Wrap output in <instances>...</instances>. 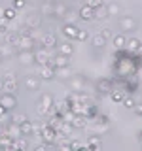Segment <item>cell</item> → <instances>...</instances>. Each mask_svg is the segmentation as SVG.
<instances>
[{
  "label": "cell",
  "mask_w": 142,
  "mask_h": 151,
  "mask_svg": "<svg viewBox=\"0 0 142 151\" xmlns=\"http://www.w3.org/2000/svg\"><path fill=\"white\" fill-rule=\"evenodd\" d=\"M38 134L44 140V144H55V140H57V132H55L53 127H49V125H44L38 130Z\"/></svg>",
  "instance_id": "cell-1"
},
{
  "label": "cell",
  "mask_w": 142,
  "mask_h": 151,
  "mask_svg": "<svg viewBox=\"0 0 142 151\" xmlns=\"http://www.w3.org/2000/svg\"><path fill=\"white\" fill-rule=\"evenodd\" d=\"M17 85H19V83H17L15 76L9 72V74L4 76L2 85H0V87H2V91H4V93H15V91H17Z\"/></svg>",
  "instance_id": "cell-2"
},
{
  "label": "cell",
  "mask_w": 142,
  "mask_h": 151,
  "mask_svg": "<svg viewBox=\"0 0 142 151\" xmlns=\"http://www.w3.org/2000/svg\"><path fill=\"white\" fill-rule=\"evenodd\" d=\"M0 104H2L6 110H12V108H15V106H17V98H15V94H13V93H4V94H2V98H0Z\"/></svg>",
  "instance_id": "cell-3"
},
{
  "label": "cell",
  "mask_w": 142,
  "mask_h": 151,
  "mask_svg": "<svg viewBox=\"0 0 142 151\" xmlns=\"http://www.w3.org/2000/svg\"><path fill=\"white\" fill-rule=\"evenodd\" d=\"M66 123H70L72 129H83V127H87V117L85 115H72L70 121H66Z\"/></svg>",
  "instance_id": "cell-4"
},
{
  "label": "cell",
  "mask_w": 142,
  "mask_h": 151,
  "mask_svg": "<svg viewBox=\"0 0 142 151\" xmlns=\"http://www.w3.org/2000/svg\"><path fill=\"white\" fill-rule=\"evenodd\" d=\"M34 60L40 66H44V64H47L49 63V53H47V49H44V47H42V49H38V51H34Z\"/></svg>",
  "instance_id": "cell-5"
},
{
  "label": "cell",
  "mask_w": 142,
  "mask_h": 151,
  "mask_svg": "<svg viewBox=\"0 0 142 151\" xmlns=\"http://www.w3.org/2000/svg\"><path fill=\"white\" fill-rule=\"evenodd\" d=\"M97 91L101 93V94H110V91H112V81H110L108 78L99 79V83H97Z\"/></svg>",
  "instance_id": "cell-6"
},
{
  "label": "cell",
  "mask_w": 142,
  "mask_h": 151,
  "mask_svg": "<svg viewBox=\"0 0 142 151\" xmlns=\"http://www.w3.org/2000/svg\"><path fill=\"white\" fill-rule=\"evenodd\" d=\"M55 74H57V72H55L53 66H51V63H47V64H44V66L40 68V78H42V79H53Z\"/></svg>",
  "instance_id": "cell-7"
},
{
  "label": "cell",
  "mask_w": 142,
  "mask_h": 151,
  "mask_svg": "<svg viewBox=\"0 0 142 151\" xmlns=\"http://www.w3.org/2000/svg\"><path fill=\"white\" fill-rule=\"evenodd\" d=\"M49 63H51V66H53L55 70H59V68H64V66H68V57L59 53V55L55 57V59H51Z\"/></svg>",
  "instance_id": "cell-8"
},
{
  "label": "cell",
  "mask_w": 142,
  "mask_h": 151,
  "mask_svg": "<svg viewBox=\"0 0 142 151\" xmlns=\"http://www.w3.org/2000/svg\"><path fill=\"white\" fill-rule=\"evenodd\" d=\"M93 13H95V9L91 6H82L80 8V13H78V17L82 19V21H93Z\"/></svg>",
  "instance_id": "cell-9"
},
{
  "label": "cell",
  "mask_w": 142,
  "mask_h": 151,
  "mask_svg": "<svg viewBox=\"0 0 142 151\" xmlns=\"http://www.w3.org/2000/svg\"><path fill=\"white\" fill-rule=\"evenodd\" d=\"M17 45H19L21 51H32V47H34V38H19Z\"/></svg>",
  "instance_id": "cell-10"
},
{
  "label": "cell",
  "mask_w": 142,
  "mask_h": 151,
  "mask_svg": "<svg viewBox=\"0 0 142 151\" xmlns=\"http://www.w3.org/2000/svg\"><path fill=\"white\" fill-rule=\"evenodd\" d=\"M34 130H36V127L32 125V121H25V123L19 125V134H21V136H28V134H32Z\"/></svg>",
  "instance_id": "cell-11"
},
{
  "label": "cell",
  "mask_w": 142,
  "mask_h": 151,
  "mask_svg": "<svg viewBox=\"0 0 142 151\" xmlns=\"http://www.w3.org/2000/svg\"><path fill=\"white\" fill-rule=\"evenodd\" d=\"M120 27L123 28V30H135L136 23H135V19H133V17L125 15V17H121V19H120Z\"/></svg>",
  "instance_id": "cell-12"
},
{
  "label": "cell",
  "mask_w": 142,
  "mask_h": 151,
  "mask_svg": "<svg viewBox=\"0 0 142 151\" xmlns=\"http://www.w3.org/2000/svg\"><path fill=\"white\" fill-rule=\"evenodd\" d=\"M42 45H44V49H53V47H57L55 34H46L44 38H42Z\"/></svg>",
  "instance_id": "cell-13"
},
{
  "label": "cell",
  "mask_w": 142,
  "mask_h": 151,
  "mask_svg": "<svg viewBox=\"0 0 142 151\" xmlns=\"http://www.w3.org/2000/svg\"><path fill=\"white\" fill-rule=\"evenodd\" d=\"M63 34H64L66 38H70V40H76L78 28H76V25H68V23H64V27H63Z\"/></svg>",
  "instance_id": "cell-14"
},
{
  "label": "cell",
  "mask_w": 142,
  "mask_h": 151,
  "mask_svg": "<svg viewBox=\"0 0 142 151\" xmlns=\"http://www.w3.org/2000/svg\"><path fill=\"white\" fill-rule=\"evenodd\" d=\"M66 12H68V9H66V6L63 2H55L53 4V17H64Z\"/></svg>",
  "instance_id": "cell-15"
},
{
  "label": "cell",
  "mask_w": 142,
  "mask_h": 151,
  "mask_svg": "<svg viewBox=\"0 0 142 151\" xmlns=\"http://www.w3.org/2000/svg\"><path fill=\"white\" fill-rule=\"evenodd\" d=\"M19 60L23 64H28L34 60V51H19Z\"/></svg>",
  "instance_id": "cell-16"
},
{
  "label": "cell",
  "mask_w": 142,
  "mask_h": 151,
  "mask_svg": "<svg viewBox=\"0 0 142 151\" xmlns=\"http://www.w3.org/2000/svg\"><path fill=\"white\" fill-rule=\"evenodd\" d=\"M110 98H112V102L120 104V102H123V98H125V91H121V89H116V91H110Z\"/></svg>",
  "instance_id": "cell-17"
},
{
  "label": "cell",
  "mask_w": 142,
  "mask_h": 151,
  "mask_svg": "<svg viewBox=\"0 0 142 151\" xmlns=\"http://www.w3.org/2000/svg\"><path fill=\"white\" fill-rule=\"evenodd\" d=\"M112 44H114V47H116V49H123V47H125V44H127V40H125V36H123V34H117V36L112 38Z\"/></svg>",
  "instance_id": "cell-18"
},
{
  "label": "cell",
  "mask_w": 142,
  "mask_h": 151,
  "mask_svg": "<svg viewBox=\"0 0 142 151\" xmlns=\"http://www.w3.org/2000/svg\"><path fill=\"white\" fill-rule=\"evenodd\" d=\"M108 17V12H106V6H101V8H95V13H93V19L97 21H102V19Z\"/></svg>",
  "instance_id": "cell-19"
},
{
  "label": "cell",
  "mask_w": 142,
  "mask_h": 151,
  "mask_svg": "<svg viewBox=\"0 0 142 151\" xmlns=\"http://www.w3.org/2000/svg\"><path fill=\"white\" fill-rule=\"evenodd\" d=\"M27 27L38 28V27H40V15H36V13H30V15L27 17Z\"/></svg>",
  "instance_id": "cell-20"
},
{
  "label": "cell",
  "mask_w": 142,
  "mask_h": 151,
  "mask_svg": "<svg viewBox=\"0 0 142 151\" xmlns=\"http://www.w3.org/2000/svg\"><path fill=\"white\" fill-rule=\"evenodd\" d=\"M27 87H28V91H38V89H40V79L28 76L27 78Z\"/></svg>",
  "instance_id": "cell-21"
},
{
  "label": "cell",
  "mask_w": 142,
  "mask_h": 151,
  "mask_svg": "<svg viewBox=\"0 0 142 151\" xmlns=\"http://www.w3.org/2000/svg\"><path fill=\"white\" fill-rule=\"evenodd\" d=\"M140 47H142V44H140L138 38H131V40L127 42V49H131V51H138Z\"/></svg>",
  "instance_id": "cell-22"
},
{
  "label": "cell",
  "mask_w": 142,
  "mask_h": 151,
  "mask_svg": "<svg viewBox=\"0 0 142 151\" xmlns=\"http://www.w3.org/2000/svg\"><path fill=\"white\" fill-rule=\"evenodd\" d=\"M4 38H6L8 45H17V42H19V34H17V32H8Z\"/></svg>",
  "instance_id": "cell-23"
},
{
  "label": "cell",
  "mask_w": 142,
  "mask_h": 151,
  "mask_svg": "<svg viewBox=\"0 0 142 151\" xmlns=\"http://www.w3.org/2000/svg\"><path fill=\"white\" fill-rule=\"evenodd\" d=\"M42 15H53V2H46L42 4Z\"/></svg>",
  "instance_id": "cell-24"
},
{
  "label": "cell",
  "mask_w": 142,
  "mask_h": 151,
  "mask_svg": "<svg viewBox=\"0 0 142 151\" xmlns=\"http://www.w3.org/2000/svg\"><path fill=\"white\" fill-rule=\"evenodd\" d=\"M40 104H42V106H46V108H51V106H53V96H51V94H42ZM51 110H53V108H51Z\"/></svg>",
  "instance_id": "cell-25"
},
{
  "label": "cell",
  "mask_w": 142,
  "mask_h": 151,
  "mask_svg": "<svg viewBox=\"0 0 142 151\" xmlns=\"http://www.w3.org/2000/svg\"><path fill=\"white\" fill-rule=\"evenodd\" d=\"M59 53L70 57V55L74 53V49H72V45H70V44H64V45H59Z\"/></svg>",
  "instance_id": "cell-26"
},
{
  "label": "cell",
  "mask_w": 142,
  "mask_h": 151,
  "mask_svg": "<svg viewBox=\"0 0 142 151\" xmlns=\"http://www.w3.org/2000/svg\"><path fill=\"white\" fill-rule=\"evenodd\" d=\"M64 19H66V23H68V25H74L76 19H80V17H78V13H76V12H66L64 13Z\"/></svg>",
  "instance_id": "cell-27"
},
{
  "label": "cell",
  "mask_w": 142,
  "mask_h": 151,
  "mask_svg": "<svg viewBox=\"0 0 142 151\" xmlns=\"http://www.w3.org/2000/svg\"><path fill=\"white\" fill-rule=\"evenodd\" d=\"M93 45L95 47H102V45H106V40H104L101 34H95L93 36Z\"/></svg>",
  "instance_id": "cell-28"
},
{
  "label": "cell",
  "mask_w": 142,
  "mask_h": 151,
  "mask_svg": "<svg viewBox=\"0 0 142 151\" xmlns=\"http://www.w3.org/2000/svg\"><path fill=\"white\" fill-rule=\"evenodd\" d=\"M106 12H108V15H117V13H120V6L112 2V4L106 6Z\"/></svg>",
  "instance_id": "cell-29"
},
{
  "label": "cell",
  "mask_w": 142,
  "mask_h": 151,
  "mask_svg": "<svg viewBox=\"0 0 142 151\" xmlns=\"http://www.w3.org/2000/svg\"><path fill=\"white\" fill-rule=\"evenodd\" d=\"M36 111H38V115H42V117H46V115H49L51 111V108H46V106H42V104H38V108H36Z\"/></svg>",
  "instance_id": "cell-30"
},
{
  "label": "cell",
  "mask_w": 142,
  "mask_h": 151,
  "mask_svg": "<svg viewBox=\"0 0 142 151\" xmlns=\"http://www.w3.org/2000/svg\"><path fill=\"white\" fill-rule=\"evenodd\" d=\"M72 87L76 89V91H80V89L83 87V78H80V76H76V78H72Z\"/></svg>",
  "instance_id": "cell-31"
},
{
  "label": "cell",
  "mask_w": 142,
  "mask_h": 151,
  "mask_svg": "<svg viewBox=\"0 0 142 151\" xmlns=\"http://www.w3.org/2000/svg\"><path fill=\"white\" fill-rule=\"evenodd\" d=\"M4 19H6V21L15 19V9H13V8H6V9H4Z\"/></svg>",
  "instance_id": "cell-32"
},
{
  "label": "cell",
  "mask_w": 142,
  "mask_h": 151,
  "mask_svg": "<svg viewBox=\"0 0 142 151\" xmlns=\"http://www.w3.org/2000/svg\"><path fill=\"white\" fill-rule=\"evenodd\" d=\"M8 32H9V27H8V21H6V19H2V21H0V36H6L8 34Z\"/></svg>",
  "instance_id": "cell-33"
},
{
  "label": "cell",
  "mask_w": 142,
  "mask_h": 151,
  "mask_svg": "<svg viewBox=\"0 0 142 151\" xmlns=\"http://www.w3.org/2000/svg\"><path fill=\"white\" fill-rule=\"evenodd\" d=\"M34 151H55V147H53V144H40L34 147Z\"/></svg>",
  "instance_id": "cell-34"
},
{
  "label": "cell",
  "mask_w": 142,
  "mask_h": 151,
  "mask_svg": "<svg viewBox=\"0 0 142 151\" xmlns=\"http://www.w3.org/2000/svg\"><path fill=\"white\" fill-rule=\"evenodd\" d=\"M76 40H78V42H87V40H89V32H87V30H78Z\"/></svg>",
  "instance_id": "cell-35"
},
{
  "label": "cell",
  "mask_w": 142,
  "mask_h": 151,
  "mask_svg": "<svg viewBox=\"0 0 142 151\" xmlns=\"http://www.w3.org/2000/svg\"><path fill=\"white\" fill-rule=\"evenodd\" d=\"M87 6H91L93 9H95V8H101V6H104V0H89Z\"/></svg>",
  "instance_id": "cell-36"
},
{
  "label": "cell",
  "mask_w": 142,
  "mask_h": 151,
  "mask_svg": "<svg viewBox=\"0 0 142 151\" xmlns=\"http://www.w3.org/2000/svg\"><path fill=\"white\" fill-rule=\"evenodd\" d=\"M55 72H59L61 78H70V68H68V66H64V68H59V70H55Z\"/></svg>",
  "instance_id": "cell-37"
},
{
  "label": "cell",
  "mask_w": 142,
  "mask_h": 151,
  "mask_svg": "<svg viewBox=\"0 0 142 151\" xmlns=\"http://www.w3.org/2000/svg\"><path fill=\"white\" fill-rule=\"evenodd\" d=\"M123 106L129 108V110H133V108H135L136 104H135V100H133V98H123Z\"/></svg>",
  "instance_id": "cell-38"
},
{
  "label": "cell",
  "mask_w": 142,
  "mask_h": 151,
  "mask_svg": "<svg viewBox=\"0 0 142 151\" xmlns=\"http://www.w3.org/2000/svg\"><path fill=\"white\" fill-rule=\"evenodd\" d=\"M25 121H27V115H23V113L13 117V123H15V125H21V123H25Z\"/></svg>",
  "instance_id": "cell-39"
},
{
  "label": "cell",
  "mask_w": 142,
  "mask_h": 151,
  "mask_svg": "<svg viewBox=\"0 0 142 151\" xmlns=\"http://www.w3.org/2000/svg\"><path fill=\"white\" fill-rule=\"evenodd\" d=\"M87 145H101V140H99V136H91V138L87 140Z\"/></svg>",
  "instance_id": "cell-40"
},
{
  "label": "cell",
  "mask_w": 142,
  "mask_h": 151,
  "mask_svg": "<svg viewBox=\"0 0 142 151\" xmlns=\"http://www.w3.org/2000/svg\"><path fill=\"white\" fill-rule=\"evenodd\" d=\"M25 8V0H13V9H21Z\"/></svg>",
  "instance_id": "cell-41"
},
{
  "label": "cell",
  "mask_w": 142,
  "mask_h": 151,
  "mask_svg": "<svg viewBox=\"0 0 142 151\" xmlns=\"http://www.w3.org/2000/svg\"><path fill=\"white\" fill-rule=\"evenodd\" d=\"M101 36L104 38V40L108 42V38H112V32H110V28H102V32H101Z\"/></svg>",
  "instance_id": "cell-42"
},
{
  "label": "cell",
  "mask_w": 142,
  "mask_h": 151,
  "mask_svg": "<svg viewBox=\"0 0 142 151\" xmlns=\"http://www.w3.org/2000/svg\"><path fill=\"white\" fill-rule=\"evenodd\" d=\"M133 110H135V113H136V115H142V104H138V106H135Z\"/></svg>",
  "instance_id": "cell-43"
},
{
  "label": "cell",
  "mask_w": 142,
  "mask_h": 151,
  "mask_svg": "<svg viewBox=\"0 0 142 151\" xmlns=\"http://www.w3.org/2000/svg\"><path fill=\"white\" fill-rule=\"evenodd\" d=\"M6 111H8V110H6V108H4V106H2V104H0V119H2V117H4V115H6Z\"/></svg>",
  "instance_id": "cell-44"
},
{
  "label": "cell",
  "mask_w": 142,
  "mask_h": 151,
  "mask_svg": "<svg viewBox=\"0 0 142 151\" xmlns=\"http://www.w3.org/2000/svg\"><path fill=\"white\" fill-rule=\"evenodd\" d=\"M76 151H89V149H87V145H80V147L76 149Z\"/></svg>",
  "instance_id": "cell-45"
},
{
  "label": "cell",
  "mask_w": 142,
  "mask_h": 151,
  "mask_svg": "<svg viewBox=\"0 0 142 151\" xmlns=\"http://www.w3.org/2000/svg\"><path fill=\"white\" fill-rule=\"evenodd\" d=\"M61 151H72V149H70V145H63V147H61Z\"/></svg>",
  "instance_id": "cell-46"
},
{
  "label": "cell",
  "mask_w": 142,
  "mask_h": 151,
  "mask_svg": "<svg viewBox=\"0 0 142 151\" xmlns=\"http://www.w3.org/2000/svg\"><path fill=\"white\" fill-rule=\"evenodd\" d=\"M0 19H4V8H0Z\"/></svg>",
  "instance_id": "cell-47"
},
{
  "label": "cell",
  "mask_w": 142,
  "mask_h": 151,
  "mask_svg": "<svg viewBox=\"0 0 142 151\" xmlns=\"http://www.w3.org/2000/svg\"><path fill=\"white\" fill-rule=\"evenodd\" d=\"M0 60H4V57H2V53H0Z\"/></svg>",
  "instance_id": "cell-48"
},
{
  "label": "cell",
  "mask_w": 142,
  "mask_h": 151,
  "mask_svg": "<svg viewBox=\"0 0 142 151\" xmlns=\"http://www.w3.org/2000/svg\"><path fill=\"white\" fill-rule=\"evenodd\" d=\"M13 151H23V149H17V147H15V149H13Z\"/></svg>",
  "instance_id": "cell-49"
},
{
  "label": "cell",
  "mask_w": 142,
  "mask_h": 151,
  "mask_svg": "<svg viewBox=\"0 0 142 151\" xmlns=\"http://www.w3.org/2000/svg\"><path fill=\"white\" fill-rule=\"evenodd\" d=\"M140 142H142V132H140Z\"/></svg>",
  "instance_id": "cell-50"
}]
</instances>
